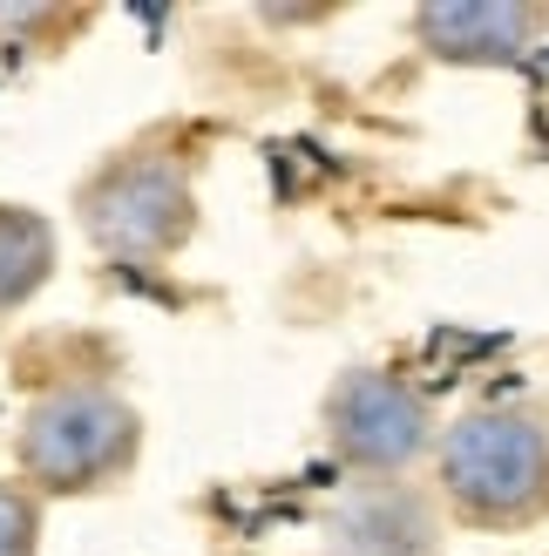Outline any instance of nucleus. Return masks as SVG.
I'll use <instances>...</instances> for the list:
<instances>
[{
  "mask_svg": "<svg viewBox=\"0 0 549 556\" xmlns=\"http://www.w3.org/2000/svg\"><path fill=\"white\" fill-rule=\"evenodd\" d=\"M136 462V407L108 387H54L21 421V468L41 489H102Z\"/></svg>",
  "mask_w": 549,
  "mask_h": 556,
  "instance_id": "2",
  "label": "nucleus"
},
{
  "mask_svg": "<svg viewBox=\"0 0 549 556\" xmlns=\"http://www.w3.org/2000/svg\"><path fill=\"white\" fill-rule=\"evenodd\" d=\"M333 556H434L442 549V509L414 482H360L325 522Z\"/></svg>",
  "mask_w": 549,
  "mask_h": 556,
  "instance_id": "6",
  "label": "nucleus"
},
{
  "mask_svg": "<svg viewBox=\"0 0 549 556\" xmlns=\"http://www.w3.org/2000/svg\"><path fill=\"white\" fill-rule=\"evenodd\" d=\"M81 225H89V238L108 258L143 265V258H170L190 238L197 198H190V177L170 156L136 150V156H116L108 170L89 177V190H81Z\"/></svg>",
  "mask_w": 549,
  "mask_h": 556,
  "instance_id": "4",
  "label": "nucleus"
},
{
  "mask_svg": "<svg viewBox=\"0 0 549 556\" xmlns=\"http://www.w3.org/2000/svg\"><path fill=\"white\" fill-rule=\"evenodd\" d=\"M48 265H54V231L41 225L35 211L0 204V313L21 305V299H35Z\"/></svg>",
  "mask_w": 549,
  "mask_h": 556,
  "instance_id": "7",
  "label": "nucleus"
},
{
  "mask_svg": "<svg viewBox=\"0 0 549 556\" xmlns=\"http://www.w3.org/2000/svg\"><path fill=\"white\" fill-rule=\"evenodd\" d=\"M35 536H41V509H35V495L0 482V556H35Z\"/></svg>",
  "mask_w": 549,
  "mask_h": 556,
  "instance_id": "8",
  "label": "nucleus"
},
{
  "mask_svg": "<svg viewBox=\"0 0 549 556\" xmlns=\"http://www.w3.org/2000/svg\"><path fill=\"white\" fill-rule=\"evenodd\" d=\"M549 14L523 0H442L414 14V41L455 68H509L542 41Z\"/></svg>",
  "mask_w": 549,
  "mask_h": 556,
  "instance_id": "5",
  "label": "nucleus"
},
{
  "mask_svg": "<svg viewBox=\"0 0 549 556\" xmlns=\"http://www.w3.org/2000/svg\"><path fill=\"white\" fill-rule=\"evenodd\" d=\"M434 489L469 530H529L549 516V414L469 407L434 441Z\"/></svg>",
  "mask_w": 549,
  "mask_h": 556,
  "instance_id": "1",
  "label": "nucleus"
},
{
  "mask_svg": "<svg viewBox=\"0 0 549 556\" xmlns=\"http://www.w3.org/2000/svg\"><path fill=\"white\" fill-rule=\"evenodd\" d=\"M434 407L414 380L387 367H353L325 394V448L367 482H400L434 448Z\"/></svg>",
  "mask_w": 549,
  "mask_h": 556,
  "instance_id": "3",
  "label": "nucleus"
}]
</instances>
